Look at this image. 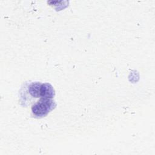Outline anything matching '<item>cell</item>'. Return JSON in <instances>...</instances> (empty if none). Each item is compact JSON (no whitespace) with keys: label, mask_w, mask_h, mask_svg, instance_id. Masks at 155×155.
<instances>
[{"label":"cell","mask_w":155,"mask_h":155,"mask_svg":"<svg viewBox=\"0 0 155 155\" xmlns=\"http://www.w3.org/2000/svg\"><path fill=\"white\" fill-rule=\"evenodd\" d=\"M56 107V103L52 99L41 98L31 107L33 114L38 117H42L47 115Z\"/></svg>","instance_id":"cell-1"},{"label":"cell","mask_w":155,"mask_h":155,"mask_svg":"<svg viewBox=\"0 0 155 155\" xmlns=\"http://www.w3.org/2000/svg\"><path fill=\"white\" fill-rule=\"evenodd\" d=\"M39 96L41 98L52 99L54 96V90L50 84H42L39 90Z\"/></svg>","instance_id":"cell-2"},{"label":"cell","mask_w":155,"mask_h":155,"mask_svg":"<svg viewBox=\"0 0 155 155\" xmlns=\"http://www.w3.org/2000/svg\"><path fill=\"white\" fill-rule=\"evenodd\" d=\"M41 83L36 82L31 83L28 87V91L30 95L34 97H40L39 90Z\"/></svg>","instance_id":"cell-3"}]
</instances>
